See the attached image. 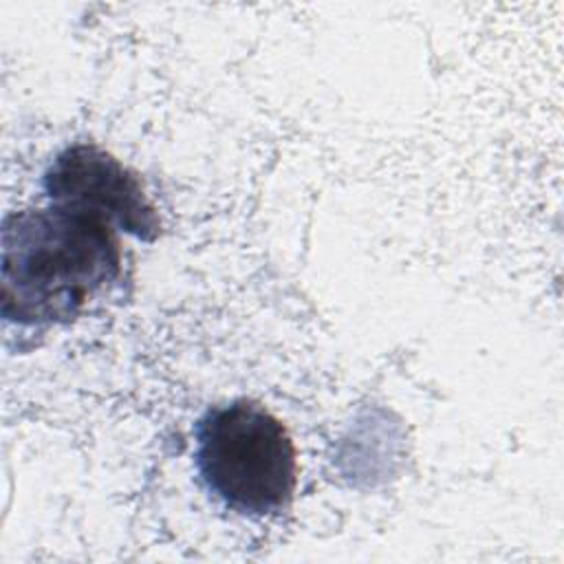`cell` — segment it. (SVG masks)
<instances>
[{"label": "cell", "instance_id": "obj_3", "mask_svg": "<svg viewBox=\"0 0 564 564\" xmlns=\"http://www.w3.org/2000/svg\"><path fill=\"white\" fill-rule=\"evenodd\" d=\"M46 203L95 214L115 229L152 242L161 218L137 172L97 143H73L55 154L42 176Z\"/></svg>", "mask_w": 564, "mask_h": 564}, {"label": "cell", "instance_id": "obj_1", "mask_svg": "<svg viewBox=\"0 0 564 564\" xmlns=\"http://www.w3.org/2000/svg\"><path fill=\"white\" fill-rule=\"evenodd\" d=\"M117 229L57 203L7 214L0 229V313L18 326L73 322L121 273Z\"/></svg>", "mask_w": 564, "mask_h": 564}, {"label": "cell", "instance_id": "obj_2", "mask_svg": "<svg viewBox=\"0 0 564 564\" xmlns=\"http://www.w3.org/2000/svg\"><path fill=\"white\" fill-rule=\"evenodd\" d=\"M194 463L205 489L227 509L262 518L286 509L297 454L282 421L251 399L209 408L194 427Z\"/></svg>", "mask_w": 564, "mask_h": 564}]
</instances>
